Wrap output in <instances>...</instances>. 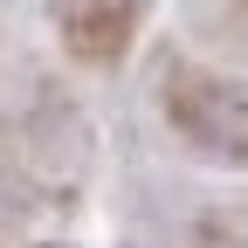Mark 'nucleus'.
<instances>
[{"label":"nucleus","instance_id":"1","mask_svg":"<svg viewBox=\"0 0 248 248\" xmlns=\"http://www.w3.org/2000/svg\"><path fill=\"white\" fill-rule=\"evenodd\" d=\"M159 104H166V124L193 152L248 166V83H228L214 69H193V62H172L159 76Z\"/></svg>","mask_w":248,"mask_h":248},{"label":"nucleus","instance_id":"2","mask_svg":"<svg viewBox=\"0 0 248 248\" xmlns=\"http://www.w3.org/2000/svg\"><path fill=\"white\" fill-rule=\"evenodd\" d=\"M138 28V7H55V35L83 62H117Z\"/></svg>","mask_w":248,"mask_h":248},{"label":"nucleus","instance_id":"3","mask_svg":"<svg viewBox=\"0 0 248 248\" xmlns=\"http://www.w3.org/2000/svg\"><path fill=\"white\" fill-rule=\"evenodd\" d=\"M221 248H248V221H234V228H221Z\"/></svg>","mask_w":248,"mask_h":248},{"label":"nucleus","instance_id":"4","mask_svg":"<svg viewBox=\"0 0 248 248\" xmlns=\"http://www.w3.org/2000/svg\"><path fill=\"white\" fill-rule=\"evenodd\" d=\"M42 248H69V241H42Z\"/></svg>","mask_w":248,"mask_h":248}]
</instances>
